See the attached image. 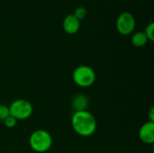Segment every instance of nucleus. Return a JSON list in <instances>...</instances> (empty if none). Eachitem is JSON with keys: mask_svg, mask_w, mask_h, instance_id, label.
<instances>
[{"mask_svg": "<svg viewBox=\"0 0 154 153\" xmlns=\"http://www.w3.org/2000/svg\"><path fill=\"white\" fill-rule=\"evenodd\" d=\"M73 130L81 136H90L97 130V120L88 111L74 112L71 117Z\"/></svg>", "mask_w": 154, "mask_h": 153, "instance_id": "1", "label": "nucleus"}, {"mask_svg": "<svg viewBox=\"0 0 154 153\" xmlns=\"http://www.w3.org/2000/svg\"><path fill=\"white\" fill-rule=\"evenodd\" d=\"M30 147L36 152H46L52 145L51 135L45 130L34 131L29 138Z\"/></svg>", "mask_w": 154, "mask_h": 153, "instance_id": "2", "label": "nucleus"}, {"mask_svg": "<svg viewBox=\"0 0 154 153\" xmlns=\"http://www.w3.org/2000/svg\"><path fill=\"white\" fill-rule=\"evenodd\" d=\"M72 78L76 85L81 87H88L96 81V73L89 66L82 65L74 69Z\"/></svg>", "mask_w": 154, "mask_h": 153, "instance_id": "3", "label": "nucleus"}, {"mask_svg": "<svg viewBox=\"0 0 154 153\" xmlns=\"http://www.w3.org/2000/svg\"><path fill=\"white\" fill-rule=\"evenodd\" d=\"M32 104L25 99H16L9 106L10 115L18 120H25L32 114Z\"/></svg>", "mask_w": 154, "mask_h": 153, "instance_id": "4", "label": "nucleus"}, {"mask_svg": "<svg viewBox=\"0 0 154 153\" xmlns=\"http://www.w3.org/2000/svg\"><path fill=\"white\" fill-rule=\"evenodd\" d=\"M116 29L122 35L131 34L135 28V19L129 12H123L116 20Z\"/></svg>", "mask_w": 154, "mask_h": 153, "instance_id": "5", "label": "nucleus"}, {"mask_svg": "<svg viewBox=\"0 0 154 153\" xmlns=\"http://www.w3.org/2000/svg\"><path fill=\"white\" fill-rule=\"evenodd\" d=\"M139 137L144 143L151 144L154 142V122H147L142 125L139 131Z\"/></svg>", "mask_w": 154, "mask_h": 153, "instance_id": "6", "label": "nucleus"}, {"mask_svg": "<svg viewBox=\"0 0 154 153\" xmlns=\"http://www.w3.org/2000/svg\"><path fill=\"white\" fill-rule=\"evenodd\" d=\"M80 27V21L78 20L73 14L67 15L63 21V29L69 34L76 33Z\"/></svg>", "mask_w": 154, "mask_h": 153, "instance_id": "7", "label": "nucleus"}, {"mask_svg": "<svg viewBox=\"0 0 154 153\" xmlns=\"http://www.w3.org/2000/svg\"><path fill=\"white\" fill-rule=\"evenodd\" d=\"M88 106V99L86 96L79 94L75 96L71 101V107L74 112L85 111Z\"/></svg>", "mask_w": 154, "mask_h": 153, "instance_id": "8", "label": "nucleus"}, {"mask_svg": "<svg viewBox=\"0 0 154 153\" xmlns=\"http://www.w3.org/2000/svg\"><path fill=\"white\" fill-rule=\"evenodd\" d=\"M148 41V39L143 32H137L132 37V43L135 47H143Z\"/></svg>", "mask_w": 154, "mask_h": 153, "instance_id": "9", "label": "nucleus"}, {"mask_svg": "<svg viewBox=\"0 0 154 153\" xmlns=\"http://www.w3.org/2000/svg\"><path fill=\"white\" fill-rule=\"evenodd\" d=\"M87 14H88L87 9H86L85 7H83V6H79V7H78V8L75 10L73 15H74L78 20L80 21V20H83V19L87 16Z\"/></svg>", "mask_w": 154, "mask_h": 153, "instance_id": "10", "label": "nucleus"}, {"mask_svg": "<svg viewBox=\"0 0 154 153\" xmlns=\"http://www.w3.org/2000/svg\"><path fill=\"white\" fill-rule=\"evenodd\" d=\"M148 39V41H154V23H151L147 25V27L145 28V31L143 32Z\"/></svg>", "mask_w": 154, "mask_h": 153, "instance_id": "11", "label": "nucleus"}, {"mask_svg": "<svg viewBox=\"0 0 154 153\" xmlns=\"http://www.w3.org/2000/svg\"><path fill=\"white\" fill-rule=\"evenodd\" d=\"M9 115H10L9 106H7L5 105H0V120L4 121Z\"/></svg>", "mask_w": 154, "mask_h": 153, "instance_id": "12", "label": "nucleus"}, {"mask_svg": "<svg viewBox=\"0 0 154 153\" xmlns=\"http://www.w3.org/2000/svg\"><path fill=\"white\" fill-rule=\"evenodd\" d=\"M4 122H5V126H6L7 128H13V127H14V126L16 125V124H17V120H16L14 117L11 116V115H9L7 118H5V119L4 120Z\"/></svg>", "mask_w": 154, "mask_h": 153, "instance_id": "13", "label": "nucleus"}, {"mask_svg": "<svg viewBox=\"0 0 154 153\" xmlns=\"http://www.w3.org/2000/svg\"><path fill=\"white\" fill-rule=\"evenodd\" d=\"M153 107H152L151 108V112H150V118H151V122H154V114H153Z\"/></svg>", "mask_w": 154, "mask_h": 153, "instance_id": "14", "label": "nucleus"}]
</instances>
